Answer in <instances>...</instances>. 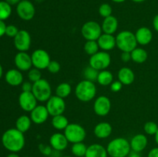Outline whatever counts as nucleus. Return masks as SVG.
<instances>
[{
	"label": "nucleus",
	"instance_id": "54",
	"mask_svg": "<svg viewBox=\"0 0 158 157\" xmlns=\"http://www.w3.org/2000/svg\"><path fill=\"white\" fill-rule=\"evenodd\" d=\"M62 157H73V156H71V155H65V156H62Z\"/></svg>",
	"mask_w": 158,
	"mask_h": 157
},
{
	"label": "nucleus",
	"instance_id": "9",
	"mask_svg": "<svg viewBox=\"0 0 158 157\" xmlns=\"http://www.w3.org/2000/svg\"><path fill=\"white\" fill-rule=\"evenodd\" d=\"M31 58H32V66L40 70L47 69L49 62H51L49 54L46 50L42 49H35V51H33V52L31 54Z\"/></svg>",
	"mask_w": 158,
	"mask_h": 157
},
{
	"label": "nucleus",
	"instance_id": "7",
	"mask_svg": "<svg viewBox=\"0 0 158 157\" xmlns=\"http://www.w3.org/2000/svg\"><path fill=\"white\" fill-rule=\"evenodd\" d=\"M81 34L86 41H97L103 34L101 25L96 21H88L83 25Z\"/></svg>",
	"mask_w": 158,
	"mask_h": 157
},
{
	"label": "nucleus",
	"instance_id": "18",
	"mask_svg": "<svg viewBox=\"0 0 158 157\" xmlns=\"http://www.w3.org/2000/svg\"><path fill=\"white\" fill-rule=\"evenodd\" d=\"M97 42H98L100 49L105 52L113 50L117 46L116 37L110 34L103 33L97 39Z\"/></svg>",
	"mask_w": 158,
	"mask_h": 157
},
{
	"label": "nucleus",
	"instance_id": "6",
	"mask_svg": "<svg viewBox=\"0 0 158 157\" xmlns=\"http://www.w3.org/2000/svg\"><path fill=\"white\" fill-rule=\"evenodd\" d=\"M64 135L71 143H81L86 137V132L84 128L77 123H69L64 129Z\"/></svg>",
	"mask_w": 158,
	"mask_h": 157
},
{
	"label": "nucleus",
	"instance_id": "40",
	"mask_svg": "<svg viewBox=\"0 0 158 157\" xmlns=\"http://www.w3.org/2000/svg\"><path fill=\"white\" fill-rule=\"evenodd\" d=\"M19 29L15 26L13 25H9V26H6V35L7 36L11 37V38H15V35L18 34Z\"/></svg>",
	"mask_w": 158,
	"mask_h": 157
},
{
	"label": "nucleus",
	"instance_id": "12",
	"mask_svg": "<svg viewBox=\"0 0 158 157\" xmlns=\"http://www.w3.org/2000/svg\"><path fill=\"white\" fill-rule=\"evenodd\" d=\"M14 46L19 52H27L31 46V35L26 30H19L14 38Z\"/></svg>",
	"mask_w": 158,
	"mask_h": 157
},
{
	"label": "nucleus",
	"instance_id": "23",
	"mask_svg": "<svg viewBox=\"0 0 158 157\" xmlns=\"http://www.w3.org/2000/svg\"><path fill=\"white\" fill-rule=\"evenodd\" d=\"M6 81L12 86H18L23 83V75L19 69H10L6 73Z\"/></svg>",
	"mask_w": 158,
	"mask_h": 157
},
{
	"label": "nucleus",
	"instance_id": "1",
	"mask_svg": "<svg viewBox=\"0 0 158 157\" xmlns=\"http://www.w3.org/2000/svg\"><path fill=\"white\" fill-rule=\"evenodd\" d=\"M2 143L11 152H18L24 148L26 144L24 133L17 129H9L3 133Z\"/></svg>",
	"mask_w": 158,
	"mask_h": 157
},
{
	"label": "nucleus",
	"instance_id": "15",
	"mask_svg": "<svg viewBox=\"0 0 158 157\" xmlns=\"http://www.w3.org/2000/svg\"><path fill=\"white\" fill-rule=\"evenodd\" d=\"M49 112L46 106L37 105L30 112V119L33 123L41 125L44 123L49 118Z\"/></svg>",
	"mask_w": 158,
	"mask_h": 157
},
{
	"label": "nucleus",
	"instance_id": "39",
	"mask_svg": "<svg viewBox=\"0 0 158 157\" xmlns=\"http://www.w3.org/2000/svg\"><path fill=\"white\" fill-rule=\"evenodd\" d=\"M60 69H61V66H60V62L56 60H51L47 67V70L52 74L58 73L60 71Z\"/></svg>",
	"mask_w": 158,
	"mask_h": 157
},
{
	"label": "nucleus",
	"instance_id": "13",
	"mask_svg": "<svg viewBox=\"0 0 158 157\" xmlns=\"http://www.w3.org/2000/svg\"><path fill=\"white\" fill-rule=\"evenodd\" d=\"M111 109L110 99L106 95H100L96 99L94 103V112L99 116H106Z\"/></svg>",
	"mask_w": 158,
	"mask_h": 157
},
{
	"label": "nucleus",
	"instance_id": "53",
	"mask_svg": "<svg viewBox=\"0 0 158 157\" xmlns=\"http://www.w3.org/2000/svg\"><path fill=\"white\" fill-rule=\"evenodd\" d=\"M131 1L134 2H137V3H140V2H143L146 1V0H131Z\"/></svg>",
	"mask_w": 158,
	"mask_h": 157
},
{
	"label": "nucleus",
	"instance_id": "14",
	"mask_svg": "<svg viewBox=\"0 0 158 157\" xmlns=\"http://www.w3.org/2000/svg\"><path fill=\"white\" fill-rule=\"evenodd\" d=\"M37 102L32 92H22L19 96V104L26 112H30L37 106Z\"/></svg>",
	"mask_w": 158,
	"mask_h": 157
},
{
	"label": "nucleus",
	"instance_id": "5",
	"mask_svg": "<svg viewBox=\"0 0 158 157\" xmlns=\"http://www.w3.org/2000/svg\"><path fill=\"white\" fill-rule=\"evenodd\" d=\"M32 92L37 101L46 103L52 96V88L47 80L41 78L39 81L32 83Z\"/></svg>",
	"mask_w": 158,
	"mask_h": 157
},
{
	"label": "nucleus",
	"instance_id": "2",
	"mask_svg": "<svg viewBox=\"0 0 158 157\" xmlns=\"http://www.w3.org/2000/svg\"><path fill=\"white\" fill-rule=\"evenodd\" d=\"M108 155L110 157H127L131 152L130 142L123 137L114 139L106 146Z\"/></svg>",
	"mask_w": 158,
	"mask_h": 157
},
{
	"label": "nucleus",
	"instance_id": "52",
	"mask_svg": "<svg viewBox=\"0 0 158 157\" xmlns=\"http://www.w3.org/2000/svg\"><path fill=\"white\" fill-rule=\"evenodd\" d=\"M113 2H114L116 3H122L123 2H125L126 0H112Z\"/></svg>",
	"mask_w": 158,
	"mask_h": 157
},
{
	"label": "nucleus",
	"instance_id": "44",
	"mask_svg": "<svg viewBox=\"0 0 158 157\" xmlns=\"http://www.w3.org/2000/svg\"><path fill=\"white\" fill-rule=\"evenodd\" d=\"M148 157H158V147H154L149 151Z\"/></svg>",
	"mask_w": 158,
	"mask_h": 157
},
{
	"label": "nucleus",
	"instance_id": "29",
	"mask_svg": "<svg viewBox=\"0 0 158 157\" xmlns=\"http://www.w3.org/2000/svg\"><path fill=\"white\" fill-rule=\"evenodd\" d=\"M97 81L98 82L100 86H110L111 83L114 82V75H113L112 72L110 71H108L106 69L100 71Z\"/></svg>",
	"mask_w": 158,
	"mask_h": 157
},
{
	"label": "nucleus",
	"instance_id": "45",
	"mask_svg": "<svg viewBox=\"0 0 158 157\" xmlns=\"http://www.w3.org/2000/svg\"><path fill=\"white\" fill-rule=\"evenodd\" d=\"M6 26H6V23L4 22V21L0 20V37H2L6 34Z\"/></svg>",
	"mask_w": 158,
	"mask_h": 157
},
{
	"label": "nucleus",
	"instance_id": "49",
	"mask_svg": "<svg viewBox=\"0 0 158 157\" xmlns=\"http://www.w3.org/2000/svg\"><path fill=\"white\" fill-rule=\"evenodd\" d=\"M6 157H20V156L16 153V152H11V153H9Z\"/></svg>",
	"mask_w": 158,
	"mask_h": 157
},
{
	"label": "nucleus",
	"instance_id": "4",
	"mask_svg": "<svg viewBox=\"0 0 158 157\" xmlns=\"http://www.w3.org/2000/svg\"><path fill=\"white\" fill-rule=\"evenodd\" d=\"M117 47L122 52H131L137 46L135 34L131 31L124 30L119 32L116 36Z\"/></svg>",
	"mask_w": 158,
	"mask_h": 157
},
{
	"label": "nucleus",
	"instance_id": "35",
	"mask_svg": "<svg viewBox=\"0 0 158 157\" xmlns=\"http://www.w3.org/2000/svg\"><path fill=\"white\" fill-rule=\"evenodd\" d=\"M28 78L32 83L40 80L42 78L41 70L36 68H32L28 71Z\"/></svg>",
	"mask_w": 158,
	"mask_h": 157
},
{
	"label": "nucleus",
	"instance_id": "8",
	"mask_svg": "<svg viewBox=\"0 0 158 157\" xmlns=\"http://www.w3.org/2000/svg\"><path fill=\"white\" fill-rule=\"evenodd\" d=\"M111 63L110 55L105 51H99L89 58V66H92L98 71L105 70Z\"/></svg>",
	"mask_w": 158,
	"mask_h": 157
},
{
	"label": "nucleus",
	"instance_id": "11",
	"mask_svg": "<svg viewBox=\"0 0 158 157\" xmlns=\"http://www.w3.org/2000/svg\"><path fill=\"white\" fill-rule=\"evenodd\" d=\"M16 12L21 19L29 21L35 16V8L29 0H22L16 6Z\"/></svg>",
	"mask_w": 158,
	"mask_h": 157
},
{
	"label": "nucleus",
	"instance_id": "10",
	"mask_svg": "<svg viewBox=\"0 0 158 157\" xmlns=\"http://www.w3.org/2000/svg\"><path fill=\"white\" fill-rule=\"evenodd\" d=\"M46 107L49 112V115H62L66 109V103L64 99H62L57 95H52L46 102Z\"/></svg>",
	"mask_w": 158,
	"mask_h": 157
},
{
	"label": "nucleus",
	"instance_id": "50",
	"mask_svg": "<svg viewBox=\"0 0 158 157\" xmlns=\"http://www.w3.org/2000/svg\"><path fill=\"white\" fill-rule=\"evenodd\" d=\"M154 138H155V142H156V143H157V146H158V130H157V133H156L155 135H154Z\"/></svg>",
	"mask_w": 158,
	"mask_h": 157
},
{
	"label": "nucleus",
	"instance_id": "31",
	"mask_svg": "<svg viewBox=\"0 0 158 157\" xmlns=\"http://www.w3.org/2000/svg\"><path fill=\"white\" fill-rule=\"evenodd\" d=\"M86 150L87 146L83 143V142L73 143L71 147V152L75 157H85Z\"/></svg>",
	"mask_w": 158,
	"mask_h": 157
},
{
	"label": "nucleus",
	"instance_id": "28",
	"mask_svg": "<svg viewBox=\"0 0 158 157\" xmlns=\"http://www.w3.org/2000/svg\"><path fill=\"white\" fill-rule=\"evenodd\" d=\"M51 123H52V126L54 129L60 131L64 130L67 127L68 125L69 124L68 119L63 114L52 116Z\"/></svg>",
	"mask_w": 158,
	"mask_h": 157
},
{
	"label": "nucleus",
	"instance_id": "22",
	"mask_svg": "<svg viewBox=\"0 0 158 157\" xmlns=\"http://www.w3.org/2000/svg\"><path fill=\"white\" fill-rule=\"evenodd\" d=\"M113 131L112 126L109 123L102 122L96 125L94 132L96 137L98 139H106L111 135Z\"/></svg>",
	"mask_w": 158,
	"mask_h": 157
},
{
	"label": "nucleus",
	"instance_id": "48",
	"mask_svg": "<svg viewBox=\"0 0 158 157\" xmlns=\"http://www.w3.org/2000/svg\"><path fill=\"white\" fill-rule=\"evenodd\" d=\"M127 157H141L140 155V152H135V151H132L130 152V154L128 155Z\"/></svg>",
	"mask_w": 158,
	"mask_h": 157
},
{
	"label": "nucleus",
	"instance_id": "16",
	"mask_svg": "<svg viewBox=\"0 0 158 157\" xmlns=\"http://www.w3.org/2000/svg\"><path fill=\"white\" fill-rule=\"evenodd\" d=\"M69 141L66 139L64 133L56 132L53 133L49 138V145L52 149L57 152H61L67 148Z\"/></svg>",
	"mask_w": 158,
	"mask_h": 157
},
{
	"label": "nucleus",
	"instance_id": "56",
	"mask_svg": "<svg viewBox=\"0 0 158 157\" xmlns=\"http://www.w3.org/2000/svg\"></svg>",
	"mask_w": 158,
	"mask_h": 157
},
{
	"label": "nucleus",
	"instance_id": "47",
	"mask_svg": "<svg viewBox=\"0 0 158 157\" xmlns=\"http://www.w3.org/2000/svg\"><path fill=\"white\" fill-rule=\"evenodd\" d=\"M5 1H6L7 3H9V4L12 6H15V5H16L17 6V5L22 1V0H5Z\"/></svg>",
	"mask_w": 158,
	"mask_h": 157
},
{
	"label": "nucleus",
	"instance_id": "33",
	"mask_svg": "<svg viewBox=\"0 0 158 157\" xmlns=\"http://www.w3.org/2000/svg\"><path fill=\"white\" fill-rule=\"evenodd\" d=\"M83 49H84L85 52L91 56L99 52L100 47H99L97 41H86L84 44Z\"/></svg>",
	"mask_w": 158,
	"mask_h": 157
},
{
	"label": "nucleus",
	"instance_id": "30",
	"mask_svg": "<svg viewBox=\"0 0 158 157\" xmlns=\"http://www.w3.org/2000/svg\"><path fill=\"white\" fill-rule=\"evenodd\" d=\"M72 87L68 83H62L57 86L56 89V95L62 99H66L70 95Z\"/></svg>",
	"mask_w": 158,
	"mask_h": 157
},
{
	"label": "nucleus",
	"instance_id": "36",
	"mask_svg": "<svg viewBox=\"0 0 158 157\" xmlns=\"http://www.w3.org/2000/svg\"><path fill=\"white\" fill-rule=\"evenodd\" d=\"M143 130L148 135H154L158 130V125L152 121L147 122L143 126Z\"/></svg>",
	"mask_w": 158,
	"mask_h": 157
},
{
	"label": "nucleus",
	"instance_id": "51",
	"mask_svg": "<svg viewBox=\"0 0 158 157\" xmlns=\"http://www.w3.org/2000/svg\"><path fill=\"white\" fill-rule=\"evenodd\" d=\"M2 73H3L2 66V65L0 64V78H1L2 76Z\"/></svg>",
	"mask_w": 158,
	"mask_h": 157
},
{
	"label": "nucleus",
	"instance_id": "42",
	"mask_svg": "<svg viewBox=\"0 0 158 157\" xmlns=\"http://www.w3.org/2000/svg\"><path fill=\"white\" fill-rule=\"evenodd\" d=\"M32 83L30 82H24L22 84V90L23 92H32Z\"/></svg>",
	"mask_w": 158,
	"mask_h": 157
},
{
	"label": "nucleus",
	"instance_id": "24",
	"mask_svg": "<svg viewBox=\"0 0 158 157\" xmlns=\"http://www.w3.org/2000/svg\"><path fill=\"white\" fill-rule=\"evenodd\" d=\"M85 157H108L106 148L98 143L87 146Z\"/></svg>",
	"mask_w": 158,
	"mask_h": 157
},
{
	"label": "nucleus",
	"instance_id": "25",
	"mask_svg": "<svg viewBox=\"0 0 158 157\" xmlns=\"http://www.w3.org/2000/svg\"><path fill=\"white\" fill-rule=\"evenodd\" d=\"M118 80L123 85H131L135 80V74L134 71L128 67H123L119 70L117 74Z\"/></svg>",
	"mask_w": 158,
	"mask_h": 157
},
{
	"label": "nucleus",
	"instance_id": "26",
	"mask_svg": "<svg viewBox=\"0 0 158 157\" xmlns=\"http://www.w3.org/2000/svg\"><path fill=\"white\" fill-rule=\"evenodd\" d=\"M32 123V122L31 120L30 116L22 115L17 119L16 122H15V129H17L23 133H25L30 129Z\"/></svg>",
	"mask_w": 158,
	"mask_h": 157
},
{
	"label": "nucleus",
	"instance_id": "27",
	"mask_svg": "<svg viewBox=\"0 0 158 157\" xmlns=\"http://www.w3.org/2000/svg\"><path fill=\"white\" fill-rule=\"evenodd\" d=\"M131 60L134 62L138 63V64L145 62L148 58V52L144 49H142V48L137 47L131 52Z\"/></svg>",
	"mask_w": 158,
	"mask_h": 157
},
{
	"label": "nucleus",
	"instance_id": "41",
	"mask_svg": "<svg viewBox=\"0 0 158 157\" xmlns=\"http://www.w3.org/2000/svg\"><path fill=\"white\" fill-rule=\"evenodd\" d=\"M122 87H123V84L120 83V81H114L113 82L110 84V89L112 92H117L121 90Z\"/></svg>",
	"mask_w": 158,
	"mask_h": 157
},
{
	"label": "nucleus",
	"instance_id": "17",
	"mask_svg": "<svg viewBox=\"0 0 158 157\" xmlns=\"http://www.w3.org/2000/svg\"><path fill=\"white\" fill-rule=\"evenodd\" d=\"M15 65L19 70L22 71H29V69H32V58L29 54L26 52H19L15 55Z\"/></svg>",
	"mask_w": 158,
	"mask_h": 157
},
{
	"label": "nucleus",
	"instance_id": "55",
	"mask_svg": "<svg viewBox=\"0 0 158 157\" xmlns=\"http://www.w3.org/2000/svg\"><path fill=\"white\" fill-rule=\"evenodd\" d=\"M24 157H31V156H24Z\"/></svg>",
	"mask_w": 158,
	"mask_h": 157
},
{
	"label": "nucleus",
	"instance_id": "46",
	"mask_svg": "<svg viewBox=\"0 0 158 157\" xmlns=\"http://www.w3.org/2000/svg\"><path fill=\"white\" fill-rule=\"evenodd\" d=\"M153 27H154V30L158 32V14L154 16V19H153Z\"/></svg>",
	"mask_w": 158,
	"mask_h": 157
},
{
	"label": "nucleus",
	"instance_id": "37",
	"mask_svg": "<svg viewBox=\"0 0 158 157\" xmlns=\"http://www.w3.org/2000/svg\"><path fill=\"white\" fill-rule=\"evenodd\" d=\"M98 12L99 14L100 15V16H102L104 18H106V17L112 15L113 9L110 4H108V3H103V4L100 5V6L99 7Z\"/></svg>",
	"mask_w": 158,
	"mask_h": 157
},
{
	"label": "nucleus",
	"instance_id": "34",
	"mask_svg": "<svg viewBox=\"0 0 158 157\" xmlns=\"http://www.w3.org/2000/svg\"><path fill=\"white\" fill-rule=\"evenodd\" d=\"M99 72H100V71L97 70L96 69L93 68L92 66H89L84 69V71H83V76H84L85 79L89 80V81H97Z\"/></svg>",
	"mask_w": 158,
	"mask_h": 157
},
{
	"label": "nucleus",
	"instance_id": "21",
	"mask_svg": "<svg viewBox=\"0 0 158 157\" xmlns=\"http://www.w3.org/2000/svg\"><path fill=\"white\" fill-rule=\"evenodd\" d=\"M103 33L114 35L118 28V20L114 15H110L104 18L101 24Z\"/></svg>",
	"mask_w": 158,
	"mask_h": 157
},
{
	"label": "nucleus",
	"instance_id": "3",
	"mask_svg": "<svg viewBox=\"0 0 158 157\" xmlns=\"http://www.w3.org/2000/svg\"><path fill=\"white\" fill-rule=\"evenodd\" d=\"M97 94V87L94 82L83 79L77 85L75 88V95L80 101L89 102L94 99Z\"/></svg>",
	"mask_w": 158,
	"mask_h": 157
},
{
	"label": "nucleus",
	"instance_id": "20",
	"mask_svg": "<svg viewBox=\"0 0 158 157\" xmlns=\"http://www.w3.org/2000/svg\"><path fill=\"white\" fill-rule=\"evenodd\" d=\"M135 37L138 44L147 46L152 41L153 33L149 28L143 26L137 29L135 33Z\"/></svg>",
	"mask_w": 158,
	"mask_h": 157
},
{
	"label": "nucleus",
	"instance_id": "43",
	"mask_svg": "<svg viewBox=\"0 0 158 157\" xmlns=\"http://www.w3.org/2000/svg\"><path fill=\"white\" fill-rule=\"evenodd\" d=\"M120 59L123 62H128L131 60V52H122L121 55H120Z\"/></svg>",
	"mask_w": 158,
	"mask_h": 157
},
{
	"label": "nucleus",
	"instance_id": "19",
	"mask_svg": "<svg viewBox=\"0 0 158 157\" xmlns=\"http://www.w3.org/2000/svg\"><path fill=\"white\" fill-rule=\"evenodd\" d=\"M131 150L135 152H140L146 149L148 144V137L144 134H137L130 141Z\"/></svg>",
	"mask_w": 158,
	"mask_h": 157
},
{
	"label": "nucleus",
	"instance_id": "38",
	"mask_svg": "<svg viewBox=\"0 0 158 157\" xmlns=\"http://www.w3.org/2000/svg\"><path fill=\"white\" fill-rule=\"evenodd\" d=\"M38 148L40 153L43 154L45 156H49V155H52V150H53L50 145L44 144V143H40Z\"/></svg>",
	"mask_w": 158,
	"mask_h": 157
},
{
	"label": "nucleus",
	"instance_id": "32",
	"mask_svg": "<svg viewBox=\"0 0 158 157\" xmlns=\"http://www.w3.org/2000/svg\"><path fill=\"white\" fill-rule=\"evenodd\" d=\"M12 14V6L6 1H0V20L4 21Z\"/></svg>",
	"mask_w": 158,
	"mask_h": 157
}]
</instances>
